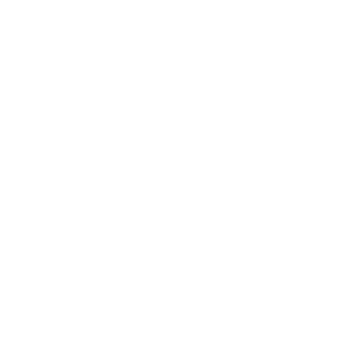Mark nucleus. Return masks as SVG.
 Returning a JSON list of instances; mask_svg holds the SVG:
<instances>
[]
</instances>
